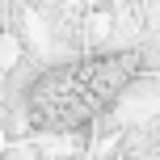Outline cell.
Masks as SVG:
<instances>
[{"label": "cell", "instance_id": "cell-1", "mask_svg": "<svg viewBox=\"0 0 160 160\" xmlns=\"http://www.w3.org/2000/svg\"><path fill=\"white\" fill-rule=\"evenodd\" d=\"M139 68L143 59L135 51H110L51 68L25 88V114L38 131H80L135 84Z\"/></svg>", "mask_w": 160, "mask_h": 160}]
</instances>
